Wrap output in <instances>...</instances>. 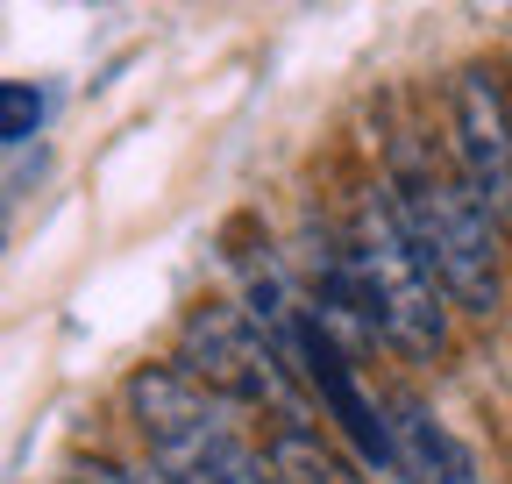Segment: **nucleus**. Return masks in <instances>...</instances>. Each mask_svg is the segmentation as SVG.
I'll list each match as a JSON object with an SVG mask.
<instances>
[{"label": "nucleus", "mask_w": 512, "mask_h": 484, "mask_svg": "<svg viewBox=\"0 0 512 484\" xmlns=\"http://www.w3.org/2000/svg\"><path fill=\"white\" fill-rule=\"evenodd\" d=\"M64 484H171V470H157V463H79V470H64Z\"/></svg>", "instance_id": "9"}, {"label": "nucleus", "mask_w": 512, "mask_h": 484, "mask_svg": "<svg viewBox=\"0 0 512 484\" xmlns=\"http://www.w3.org/2000/svg\"><path fill=\"white\" fill-rule=\"evenodd\" d=\"M36 129H43V93L29 79H0V150L29 143Z\"/></svg>", "instance_id": "8"}, {"label": "nucleus", "mask_w": 512, "mask_h": 484, "mask_svg": "<svg viewBox=\"0 0 512 484\" xmlns=\"http://www.w3.org/2000/svg\"><path fill=\"white\" fill-rule=\"evenodd\" d=\"M349 264H356V285H363V307L377 321V342H392L399 356H420V363L448 349V307H456V299L441 292V278L413 250V235H406V221H399L384 186H370L356 200Z\"/></svg>", "instance_id": "3"}, {"label": "nucleus", "mask_w": 512, "mask_h": 484, "mask_svg": "<svg viewBox=\"0 0 512 484\" xmlns=\"http://www.w3.org/2000/svg\"><path fill=\"white\" fill-rule=\"evenodd\" d=\"M448 143H456V178L477 193V207L512 228V100L491 72H463L448 100Z\"/></svg>", "instance_id": "5"}, {"label": "nucleus", "mask_w": 512, "mask_h": 484, "mask_svg": "<svg viewBox=\"0 0 512 484\" xmlns=\"http://www.w3.org/2000/svg\"><path fill=\"white\" fill-rule=\"evenodd\" d=\"M264 463H271V477H278V484H349V477H342V463L320 449V442L299 428V420H292V428L264 449Z\"/></svg>", "instance_id": "7"}, {"label": "nucleus", "mask_w": 512, "mask_h": 484, "mask_svg": "<svg viewBox=\"0 0 512 484\" xmlns=\"http://www.w3.org/2000/svg\"><path fill=\"white\" fill-rule=\"evenodd\" d=\"M128 420H136L150 463L171 470V484H278L264 449L242 442L235 406L178 363H143L128 378Z\"/></svg>", "instance_id": "2"}, {"label": "nucleus", "mask_w": 512, "mask_h": 484, "mask_svg": "<svg viewBox=\"0 0 512 484\" xmlns=\"http://www.w3.org/2000/svg\"><path fill=\"white\" fill-rule=\"evenodd\" d=\"M178 371H192L207 392H221L228 406H271L278 420H306L299 392H292V363L285 349L256 328L249 307H221V299H200L178 321Z\"/></svg>", "instance_id": "4"}, {"label": "nucleus", "mask_w": 512, "mask_h": 484, "mask_svg": "<svg viewBox=\"0 0 512 484\" xmlns=\"http://www.w3.org/2000/svg\"><path fill=\"white\" fill-rule=\"evenodd\" d=\"M392 442L406 484H477V456L448 420L420 399H392Z\"/></svg>", "instance_id": "6"}, {"label": "nucleus", "mask_w": 512, "mask_h": 484, "mask_svg": "<svg viewBox=\"0 0 512 484\" xmlns=\"http://www.w3.org/2000/svg\"><path fill=\"white\" fill-rule=\"evenodd\" d=\"M384 193H392L413 250L427 257V271L441 278V292L456 299L463 314L491 321L498 314V292H505V271H498V221L477 207V193L463 178H448L420 143H392V164H384Z\"/></svg>", "instance_id": "1"}]
</instances>
